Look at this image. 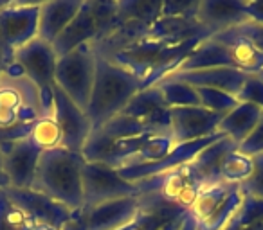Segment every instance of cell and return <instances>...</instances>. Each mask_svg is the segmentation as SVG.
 Masks as SVG:
<instances>
[{
	"instance_id": "8992f818",
	"label": "cell",
	"mask_w": 263,
	"mask_h": 230,
	"mask_svg": "<svg viewBox=\"0 0 263 230\" xmlns=\"http://www.w3.org/2000/svg\"><path fill=\"white\" fill-rule=\"evenodd\" d=\"M245 196L241 185L226 182L205 183L187 212L197 223V230H226L241 208Z\"/></svg>"
},
{
	"instance_id": "e0dca14e",
	"label": "cell",
	"mask_w": 263,
	"mask_h": 230,
	"mask_svg": "<svg viewBox=\"0 0 263 230\" xmlns=\"http://www.w3.org/2000/svg\"><path fill=\"white\" fill-rule=\"evenodd\" d=\"M195 18L209 36L249 22L245 0H200Z\"/></svg>"
},
{
	"instance_id": "83f0119b",
	"label": "cell",
	"mask_w": 263,
	"mask_h": 230,
	"mask_svg": "<svg viewBox=\"0 0 263 230\" xmlns=\"http://www.w3.org/2000/svg\"><path fill=\"white\" fill-rule=\"evenodd\" d=\"M29 140L40 151L62 148V130H60L58 122H56L54 113L44 115L40 121H36V124L31 130Z\"/></svg>"
},
{
	"instance_id": "f6af8a7d",
	"label": "cell",
	"mask_w": 263,
	"mask_h": 230,
	"mask_svg": "<svg viewBox=\"0 0 263 230\" xmlns=\"http://www.w3.org/2000/svg\"><path fill=\"white\" fill-rule=\"evenodd\" d=\"M123 230H134V226L130 225V226H126V228H123Z\"/></svg>"
},
{
	"instance_id": "d4e9b609",
	"label": "cell",
	"mask_w": 263,
	"mask_h": 230,
	"mask_svg": "<svg viewBox=\"0 0 263 230\" xmlns=\"http://www.w3.org/2000/svg\"><path fill=\"white\" fill-rule=\"evenodd\" d=\"M216 67H234L231 54L223 44L215 40L213 36L202 40L187 58L175 69V72H187V70L216 69ZM173 74V72H172Z\"/></svg>"
},
{
	"instance_id": "e575fe53",
	"label": "cell",
	"mask_w": 263,
	"mask_h": 230,
	"mask_svg": "<svg viewBox=\"0 0 263 230\" xmlns=\"http://www.w3.org/2000/svg\"><path fill=\"white\" fill-rule=\"evenodd\" d=\"M238 150L241 153L249 155V157H256V155L263 153V113L261 117H259L258 124L254 126L249 137L243 140L241 144H238Z\"/></svg>"
},
{
	"instance_id": "8fae6325",
	"label": "cell",
	"mask_w": 263,
	"mask_h": 230,
	"mask_svg": "<svg viewBox=\"0 0 263 230\" xmlns=\"http://www.w3.org/2000/svg\"><path fill=\"white\" fill-rule=\"evenodd\" d=\"M136 183L139 187L141 194H157L164 201L179 205L184 211H190V207L193 205L195 198H197L198 191L202 187V183L195 178V175L191 173L187 164L172 169V171L164 173V175L152 176V178L141 180V182Z\"/></svg>"
},
{
	"instance_id": "1f68e13d",
	"label": "cell",
	"mask_w": 263,
	"mask_h": 230,
	"mask_svg": "<svg viewBox=\"0 0 263 230\" xmlns=\"http://www.w3.org/2000/svg\"><path fill=\"white\" fill-rule=\"evenodd\" d=\"M236 99L240 102H251L263 110V79L258 74H251L245 81V85L241 87V90L238 92Z\"/></svg>"
},
{
	"instance_id": "7a4b0ae2",
	"label": "cell",
	"mask_w": 263,
	"mask_h": 230,
	"mask_svg": "<svg viewBox=\"0 0 263 230\" xmlns=\"http://www.w3.org/2000/svg\"><path fill=\"white\" fill-rule=\"evenodd\" d=\"M87 164L81 153L65 148L42 151L31 189L63 203L72 212L83 207V168Z\"/></svg>"
},
{
	"instance_id": "7bdbcfd3",
	"label": "cell",
	"mask_w": 263,
	"mask_h": 230,
	"mask_svg": "<svg viewBox=\"0 0 263 230\" xmlns=\"http://www.w3.org/2000/svg\"><path fill=\"white\" fill-rule=\"evenodd\" d=\"M24 230H56V228L47 226V225H42V223H36V221H31L29 219V223H27V226Z\"/></svg>"
},
{
	"instance_id": "8d00e7d4",
	"label": "cell",
	"mask_w": 263,
	"mask_h": 230,
	"mask_svg": "<svg viewBox=\"0 0 263 230\" xmlns=\"http://www.w3.org/2000/svg\"><path fill=\"white\" fill-rule=\"evenodd\" d=\"M245 11L251 22L263 26V0H251L245 2Z\"/></svg>"
},
{
	"instance_id": "9c48e42d",
	"label": "cell",
	"mask_w": 263,
	"mask_h": 230,
	"mask_svg": "<svg viewBox=\"0 0 263 230\" xmlns=\"http://www.w3.org/2000/svg\"><path fill=\"white\" fill-rule=\"evenodd\" d=\"M58 56H56L52 44L34 38L29 44L20 47L13 54V63L29 77L44 95L45 115L54 113V101H52V90L56 87V67H58Z\"/></svg>"
},
{
	"instance_id": "f35d334b",
	"label": "cell",
	"mask_w": 263,
	"mask_h": 230,
	"mask_svg": "<svg viewBox=\"0 0 263 230\" xmlns=\"http://www.w3.org/2000/svg\"><path fill=\"white\" fill-rule=\"evenodd\" d=\"M62 230H85V223H83V219L80 218V214L74 212L72 218L62 226Z\"/></svg>"
},
{
	"instance_id": "5b68a950",
	"label": "cell",
	"mask_w": 263,
	"mask_h": 230,
	"mask_svg": "<svg viewBox=\"0 0 263 230\" xmlns=\"http://www.w3.org/2000/svg\"><path fill=\"white\" fill-rule=\"evenodd\" d=\"M162 0H117V18L110 34L92 45L96 54L110 56L134 47L148 34L150 27L161 18Z\"/></svg>"
},
{
	"instance_id": "603a6c76",
	"label": "cell",
	"mask_w": 263,
	"mask_h": 230,
	"mask_svg": "<svg viewBox=\"0 0 263 230\" xmlns=\"http://www.w3.org/2000/svg\"><path fill=\"white\" fill-rule=\"evenodd\" d=\"M213 38L227 47L234 69L241 70V72L249 74V76L263 72V52L258 51L249 38H245L243 34L238 33L236 27L223 31V33L213 34Z\"/></svg>"
},
{
	"instance_id": "2e32d148",
	"label": "cell",
	"mask_w": 263,
	"mask_h": 230,
	"mask_svg": "<svg viewBox=\"0 0 263 230\" xmlns=\"http://www.w3.org/2000/svg\"><path fill=\"white\" fill-rule=\"evenodd\" d=\"M139 208V198H123L78 211V214L83 219L85 230H123L136 221Z\"/></svg>"
},
{
	"instance_id": "7c38bea8",
	"label": "cell",
	"mask_w": 263,
	"mask_h": 230,
	"mask_svg": "<svg viewBox=\"0 0 263 230\" xmlns=\"http://www.w3.org/2000/svg\"><path fill=\"white\" fill-rule=\"evenodd\" d=\"M222 113L209 112L202 106L170 108V130L175 146L200 140L218 133Z\"/></svg>"
},
{
	"instance_id": "4dcf8cb0",
	"label": "cell",
	"mask_w": 263,
	"mask_h": 230,
	"mask_svg": "<svg viewBox=\"0 0 263 230\" xmlns=\"http://www.w3.org/2000/svg\"><path fill=\"white\" fill-rule=\"evenodd\" d=\"M197 94L198 99H200L202 108L215 113H222V115L229 113L240 102L234 95L226 94V92H220V90H211V88H197Z\"/></svg>"
},
{
	"instance_id": "b9f144b4",
	"label": "cell",
	"mask_w": 263,
	"mask_h": 230,
	"mask_svg": "<svg viewBox=\"0 0 263 230\" xmlns=\"http://www.w3.org/2000/svg\"><path fill=\"white\" fill-rule=\"evenodd\" d=\"M180 230H197V223H195V219L191 218L190 212H187L186 218H184V221H182V228H180Z\"/></svg>"
},
{
	"instance_id": "cb8c5ba5",
	"label": "cell",
	"mask_w": 263,
	"mask_h": 230,
	"mask_svg": "<svg viewBox=\"0 0 263 230\" xmlns=\"http://www.w3.org/2000/svg\"><path fill=\"white\" fill-rule=\"evenodd\" d=\"M236 148L238 144L226 135L223 139L216 140V142L209 144L208 148H204L193 160L187 162V165H190L191 173H193L195 178L202 185L220 182V165H222L223 158L233 150H236Z\"/></svg>"
},
{
	"instance_id": "74e56055",
	"label": "cell",
	"mask_w": 263,
	"mask_h": 230,
	"mask_svg": "<svg viewBox=\"0 0 263 230\" xmlns=\"http://www.w3.org/2000/svg\"><path fill=\"white\" fill-rule=\"evenodd\" d=\"M226 230H263V219L258 223H252V225H241L236 218H233V221L227 225Z\"/></svg>"
},
{
	"instance_id": "4316f807",
	"label": "cell",
	"mask_w": 263,
	"mask_h": 230,
	"mask_svg": "<svg viewBox=\"0 0 263 230\" xmlns=\"http://www.w3.org/2000/svg\"><path fill=\"white\" fill-rule=\"evenodd\" d=\"M254 171V160L249 155L241 153L240 150H233L220 165V182L241 185L251 178Z\"/></svg>"
},
{
	"instance_id": "277c9868",
	"label": "cell",
	"mask_w": 263,
	"mask_h": 230,
	"mask_svg": "<svg viewBox=\"0 0 263 230\" xmlns=\"http://www.w3.org/2000/svg\"><path fill=\"white\" fill-rule=\"evenodd\" d=\"M139 90L141 81L134 74L98 56L96 79L94 87H92L90 102L87 108V115L92 122V128H99L110 119L119 115L124 110V106L130 102V99Z\"/></svg>"
},
{
	"instance_id": "60d3db41",
	"label": "cell",
	"mask_w": 263,
	"mask_h": 230,
	"mask_svg": "<svg viewBox=\"0 0 263 230\" xmlns=\"http://www.w3.org/2000/svg\"><path fill=\"white\" fill-rule=\"evenodd\" d=\"M9 187V180L6 176L4 171V158H2V150H0V189H8Z\"/></svg>"
},
{
	"instance_id": "d6a6232c",
	"label": "cell",
	"mask_w": 263,
	"mask_h": 230,
	"mask_svg": "<svg viewBox=\"0 0 263 230\" xmlns=\"http://www.w3.org/2000/svg\"><path fill=\"white\" fill-rule=\"evenodd\" d=\"M252 160H254V171L247 182L241 183V189L247 196L263 200V153L252 157Z\"/></svg>"
},
{
	"instance_id": "30bf717a",
	"label": "cell",
	"mask_w": 263,
	"mask_h": 230,
	"mask_svg": "<svg viewBox=\"0 0 263 230\" xmlns=\"http://www.w3.org/2000/svg\"><path fill=\"white\" fill-rule=\"evenodd\" d=\"M83 207L90 208L99 203L123 198H137L141 194L137 183L126 182L116 169L99 162H87L83 168Z\"/></svg>"
},
{
	"instance_id": "836d02e7",
	"label": "cell",
	"mask_w": 263,
	"mask_h": 230,
	"mask_svg": "<svg viewBox=\"0 0 263 230\" xmlns=\"http://www.w3.org/2000/svg\"><path fill=\"white\" fill-rule=\"evenodd\" d=\"M200 0H164L162 2L161 16H195Z\"/></svg>"
},
{
	"instance_id": "f1b7e54d",
	"label": "cell",
	"mask_w": 263,
	"mask_h": 230,
	"mask_svg": "<svg viewBox=\"0 0 263 230\" xmlns=\"http://www.w3.org/2000/svg\"><path fill=\"white\" fill-rule=\"evenodd\" d=\"M162 97L168 108H184V106H200V99H198L197 88L190 87L180 81L172 79H162L159 81Z\"/></svg>"
},
{
	"instance_id": "7402d4cb",
	"label": "cell",
	"mask_w": 263,
	"mask_h": 230,
	"mask_svg": "<svg viewBox=\"0 0 263 230\" xmlns=\"http://www.w3.org/2000/svg\"><path fill=\"white\" fill-rule=\"evenodd\" d=\"M83 6V0H51L40 2L38 11V38L52 41L69 26V22L78 15Z\"/></svg>"
},
{
	"instance_id": "ab89813d",
	"label": "cell",
	"mask_w": 263,
	"mask_h": 230,
	"mask_svg": "<svg viewBox=\"0 0 263 230\" xmlns=\"http://www.w3.org/2000/svg\"><path fill=\"white\" fill-rule=\"evenodd\" d=\"M184 218H186V214L180 216V218L172 219V221H168V223H166V225H162L159 230H180V228H182V221H184Z\"/></svg>"
},
{
	"instance_id": "ee69618b",
	"label": "cell",
	"mask_w": 263,
	"mask_h": 230,
	"mask_svg": "<svg viewBox=\"0 0 263 230\" xmlns=\"http://www.w3.org/2000/svg\"><path fill=\"white\" fill-rule=\"evenodd\" d=\"M6 69V61H4V58H2V54H0V72Z\"/></svg>"
},
{
	"instance_id": "ac0fdd59",
	"label": "cell",
	"mask_w": 263,
	"mask_h": 230,
	"mask_svg": "<svg viewBox=\"0 0 263 230\" xmlns=\"http://www.w3.org/2000/svg\"><path fill=\"white\" fill-rule=\"evenodd\" d=\"M99 34H101V26L94 15L92 0H83V6L78 11V15L52 41V49L58 58H63L81 45L94 44Z\"/></svg>"
},
{
	"instance_id": "9a60e30c",
	"label": "cell",
	"mask_w": 263,
	"mask_h": 230,
	"mask_svg": "<svg viewBox=\"0 0 263 230\" xmlns=\"http://www.w3.org/2000/svg\"><path fill=\"white\" fill-rule=\"evenodd\" d=\"M0 150H2L4 171L9 180V187L31 189L42 151L31 142L29 137L15 142L0 144Z\"/></svg>"
},
{
	"instance_id": "484cf974",
	"label": "cell",
	"mask_w": 263,
	"mask_h": 230,
	"mask_svg": "<svg viewBox=\"0 0 263 230\" xmlns=\"http://www.w3.org/2000/svg\"><path fill=\"white\" fill-rule=\"evenodd\" d=\"M263 110L251 102H238L229 113H226L218 124V132L233 139L236 144H241L254 130L261 117Z\"/></svg>"
},
{
	"instance_id": "52a82bcc",
	"label": "cell",
	"mask_w": 263,
	"mask_h": 230,
	"mask_svg": "<svg viewBox=\"0 0 263 230\" xmlns=\"http://www.w3.org/2000/svg\"><path fill=\"white\" fill-rule=\"evenodd\" d=\"M96 61L98 56L92 44H85L60 58L56 67V87L83 112H87L90 102L96 79Z\"/></svg>"
},
{
	"instance_id": "44dd1931",
	"label": "cell",
	"mask_w": 263,
	"mask_h": 230,
	"mask_svg": "<svg viewBox=\"0 0 263 230\" xmlns=\"http://www.w3.org/2000/svg\"><path fill=\"white\" fill-rule=\"evenodd\" d=\"M144 38L164 45H180L184 41L195 40V38H209V33L197 22L195 16H170V18H159L150 27Z\"/></svg>"
},
{
	"instance_id": "5bb4252c",
	"label": "cell",
	"mask_w": 263,
	"mask_h": 230,
	"mask_svg": "<svg viewBox=\"0 0 263 230\" xmlns=\"http://www.w3.org/2000/svg\"><path fill=\"white\" fill-rule=\"evenodd\" d=\"M9 200L31 219V221L42 223V225L52 226L56 230H62V226L72 218L74 212L67 208L63 203L45 196L44 193H38L34 189H15L8 187L4 189Z\"/></svg>"
},
{
	"instance_id": "bcb514c9",
	"label": "cell",
	"mask_w": 263,
	"mask_h": 230,
	"mask_svg": "<svg viewBox=\"0 0 263 230\" xmlns=\"http://www.w3.org/2000/svg\"><path fill=\"white\" fill-rule=\"evenodd\" d=\"M258 76H259V77H261V79H263V72H261V74H258Z\"/></svg>"
},
{
	"instance_id": "d590c367",
	"label": "cell",
	"mask_w": 263,
	"mask_h": 230,
	"mask_svg": "<svg viewBox=\"0 0 263 230\" xmlns=\"http://www.w3.org/2000/svg\"><path fill=\"white\" fill-rule=\"evenodd\" d=\"M236 31L240 34H243L245 38H249V40L254 44V47L263 52V26L249 20V22L241 24L240 27H236Z\"/></svg>"
},
{
	"instance_id": "d6986e66",
	"label": "cell",
	"mask_w": 263,
	"mask_h": 230,
	"mask_svg": "<svg viewBox=\"0 0 263 230\" xmlns=\"http://www.w3.org/2000/svg\"><path fill=\"white\" fill-rule=\"evenodd\" d=\"M249 74L234 69V67H216V69H202V70H187V72H173L164 79L180 81L193 88H211L231 94L236 97L238 92L247 81ZM162 81V79H161Z\"/></svg>"
},
{
	"instance_id": "3957f363",
	"label": "cell",
	"mask_w": 263,
	"mask_h": 230,
	"mask_svg": "<svg viewBox=\"0 0 263 230\" xmlns=\"http://www.w3.org/2000/svg\"><path fill=\"white\" fill-rule=\"evenodd\" d=\"M200 41L202 38H195V40L184 41L180 45H164L143 38L134 47L110 56L108 61L134 74L141 81V90H144V88L157 85L172 72H175L177 67L187 58V54Z\"/></svg>"
},
{
	"instance_id": "ffe728a7",
	"label": "cell",
	"mask_w": 263,
	"mask_h": 230,
	"mask_svg": "<svg viewBox=\"0 0 263 230\" xmlns=\"http://www.w3.org/2000/svg\"><path fill=\"white\" fill-rule=\"evenodd\" d=\"M121 113L126 117L146 122L155 132H172L170 130V108L166 106L159 85L137 92Z\"/></svg>"
},
{
	"instance_id": "ba28073f",
	"label": "cell",
	"mask_w": 263,
	"mask_h": 230,
	"mask_svg": "<svg viewBox=\"0 0 263 230\" xmlns=\"http://www.w3.org/2000/svg\"><path fill=\"white\" fill-rule=\"evenodd\" d=\"M40 2H0V54L6 67L13 54L38 36Z\"/></svg>"
},
{
	"instance_id": "f546056e",
	"label": "cell",
	"mask_w": 263,
	"mask_h": 230,
	"mask_svg": "<svg viewBox=\"0 0 263 230\" xmlns=\"http://www.w3.org/2000/svg\"><path fill=\"white\" fill-rule=\"evenodd\" d=\"M29 218L9 200L4 189H0V230H24Z\"/></svg>"
},
{
	"instance_id": "4fadbf2b",
	"label": "cell",
	"mask_w": 263,
	"mask_h": 230,
	"mask_svg": "<svg viewBox=\"0 0 263 230\" xmlns=\"http://www.w3.org/2000/svg\"><path fill=\"white\" fill-rule=\"evenodd\" d=\"M54 117L62 130V148L74 153H81L92 133V122L87 112L76 106L58 87L52 90Z\"/></svg>"
},
{
	"instance_id": "6da1fadb",
	"label": "cell",
	"mask_w": 263,
	"mask_h": 230,
	"mask_svg": "<svg viewBox=\"0 0 263 230\" xmlns=\"http://www.w3.org/2000/svg\"><path fill=\"white\" fill-rule=\"evenodd\" d=\"M45 115L40 88L15 65L0 72V144L27 139Z\"/></svg>"
}]
</instances>
